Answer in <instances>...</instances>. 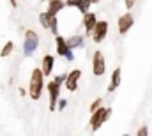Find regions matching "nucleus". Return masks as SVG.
I'll return each instance as SVG.
<instances>
[{"label": "nucleus", "mask_w": 152, "mask_h": 136, "mask_svg": "<svg viewBox=\"0 0 152 136\" xmlns=\"http://www.w3.org/2000/svg\"><path fill=\"white\" fill-rule=\"evenodd\" d=\"M44 2H50V0H44Z\"/></svg>", "instance_id": "nucleus-26"}, {"label": "nucleus", "mask_w": 152, "mask_h": 136, "mask_svg": "<svg viewBox=\"0 0 152 136\" xmlns=\"http://www.w3.org/2000/svg\"><path fill=\"white\" fill-rule=\"evenodd\" d=\"M64 80H66V74H58V76H55V78H53V81H55V83H58V85H62V83H64Z\"/></svg>", "instance_id": "nucleus-22"}, {"label": "nucleus", "mask_w": 152, "mask_h": 136, "mask_svg": "<svg viewBox=\"0 0 152 136\" xmlns=\"http://www.w3.org/2000/svg\"><path fill=\"white\" fill-rule=\"evenodd\" d=\"M66 106H67V99H62V97H58V99H57V108H55V110L62 111Z\"/></svg>", "instance_id": "nucleus-18"}, {"label": "nucleus", "mask_w": 152, "mask_h": 136, "mask_svg": "<svg viewBox=\"0 0 152 136\" xmlns=\"http://www.w3.org/2000/svg\"><path fill=\"white\" fill-rule=\"evenodd\" d=\"M96 21H97V16H96V12H85L83 14V29H85V35L87 37H90L92 34V29H94V25H96Z\"/></svg>", "instance_id": "nucleus-11"}, {"label": "nucleus", "mask_w": 152, "mask_h": 136, "mask_svg": "<svg viewBox=\"0 0 152 136\" xmlns=\"http://www.w3.org/2000/svg\"><path fill=\"white\" fill-rule=\"evenodd\" d=\"M120 80H122V69L115 67L112 72V78H110V85H108V94H113L115 90L120 87Z\"/></svg>", "instance_id": "nucleus-12"}, {"label": "nucleus", "mask_w": 152, "mask_h": 136, "mask_svg": "<svg viewBox=\"0 0 152 136\" xmlns=\"http://www.w3.org/2000/svg\"><path fill=\"white\" fill-rule=\"evenodd\" d=\"M92 72L94 76H103L106 72V60H104V55L103 51H94L92 55Z\"/></svg>", "instance_id": "nucleus-6"}, {"label": "nucleus", "mask_w": 152, "mask_h": 136, "mask_svg": "<svg viewBox=\"0 0 152 136\" xmlns=\"http://www.w3.org/2000/svg\"><path fill=\"white\" fill-rule=\"evenodd\" d=\"M9 4H11L12 9H18V0H9Z\"/></svg>", "instance_id": "nucleus-24"}, {"label": "nucleus", "mask_w": 152, "mask_h": 136, "mask_svg": "<svg viewBox=\"0 0 152 136\" xmlns=\"http://www.w3.org/2000/svg\"><path fill=\"white\" fill-rule=\"evenodd\" d=\"M110 117H112V108H104V106L101 104L97 110L92 111V115H90V122H88V129H90L92 133L99 131L101 126H104V122H106Z\"/></svg>", "instance_id": "nucleus-2"}, {"label": "nucleus", "mask_w": 152, "mask_h": 136, "mask_svg": "<svg viewBox=\"0 0 152 136\" xmlns=\"http://www.w3.org/2000/svg\"><path fill=\"white\" fill-rule=\"evenodd\" d=\"M136 135L138 136H147L149 135V127H147V126H142V127L136 131Z\"/></svg>", "instance_id": "nucleus-20"}, {"label": "nucleus", "mask_w": 152, "mask_h": 136, "mask_svg": "<svg viewBox=\"0 0 152 136\" xmlns=\"http://www.w3.org/2000/svg\"><path fill=\"white\" fill-rule=\"evenodd\" d=\"M64 7H66L64 0H50V2H48V9H46V12H48V14L57 16L58 12H62V9H64Z\"/></svg>", "instance_id": "nucleus-13"}, {"label": "nucleus", "mask_w": 152, "mask_h": 136, "mask_svg": "<svg viewBox=\"0 0 152 136\" xmlns=\"http://www.w3.org/2000/svg\"><path fill=\"white\" fill-rule=\"evenodd\" d=\"M60 87L62 85H58L55 81H48V85H46L48 94H50V111H57L55 108H57V99L60 97Z\"/></svg>", "instance_id": "nucleus-8"}, {"label": "nucleus", "mask_w": 152, "mask_h": 136, "mask_svg": "<svg viewBox=\"0 0 152 136\" xmlns=\"http://www.w3.org/2000/svg\"><path fill=\"white\" fill-rule=\"evenodd\" d=\"M39 34L36 30H25V41H23V53L27 55V57H30V55H34V51L39 48Z\"/></svg>", "instance_id": "nucleus-3"}, {"label": "nucleus", "mask_w": 152, "mask_h": 136, "mask_svg": "<svg viewBox=\"0 0 152 136\" xmlns=\"http://www.w3.org/2000/svg\"><path fill=\"white\" fill-rule=\"evenodd\" d=\"M101 104H103V99H101V97H96V99H94V102L90 104V111H94V110H97V108H99Z\"/></svg>", "instance_id": "nucleus-19"}, {"label": "nucleus", "mask_w": 152, "mask_h": 136, "mask_svg": "<svg viewBox=\"0 0 152 136\" xmlns=\"http://www.w3.org/2000/svg\"><path fill=\"white\" fill-rule=\"evenodd\" d=\"M12 50H14V42H12V41H7V42L2 46V50H0V57H2V58L9 57V55L12 53Z\"/></svg>", "instance_id": "nucleus-16"}, {"label": "nucleus", "mask_w": 152, "mask_h": 136, "mask_svg": "<svg viewBox=\"0 0 152 136\" xmlns=\"http://www.w3.org/2000/svg\"><path fill=\"white\" fill-rule=\"evenodd\" d=\"M44 88V74L41 72V67H34L30 72V81H28V96L37 101Z\"/></svg>", "instance_id": "nucleus-1"}, {"label": "nucleus", "mask_w": 152, "mask_h": 136, "mask_svg": "<svg viewBox=\"0 0 152 136\" xmlns=\"http://www.w3.org/2000/svg\"><path fill=\"white\" fill-rule=\"evenodd\" d=\"M108 27H110V25H108L106 20H101V21L97 20L96 25H94V29H92V34H90L92 35V41L97 42V44L103 42V41L106 39V35H108Z\"/></svg>", "instance_id": "nucleus-5"}, {"label": "nucleus", "mask_w": 152, "mask_h": 136, "mask_svg": "<svg viewBox=\"0 0 152 136\" xmlns=\"http://www.w3.org/2000/svg\"><path fill=\"white\" fill-rule=\"evenodd\" d=\"M46 14H48V12H46ZM48 30L53 35L60 34V32H58V20H57V16H53V14H48Z\"/></svg>", "instance_id": "nucleus-15"}, {"label": "nucleus", "mask_w": 152, "mask_h": 136, "mask_svg": "<svg viewBox=\"0 0 152 136\" xmlns=\"http://www.w3.org/2000/svg\"><path fill=\"white\" fill-rule=\"evenodd\" d=\"M55 46H57V55L64 57L67 62H73V60H75L73 50L67 46V42H66V37H64V35H60V34L55 35Z\"/></svg>", "instance_id": "nucleus-4"}, {"label": "nucleus", "mask_w": 152, "mask_h": 136, "mask_svg": "<svg viewBox=\"0 0 152 136\" xmlns=\"http://www.w3.org/2000/svg\"><path fill=\"white\" fill-rule=\"evenodd\" d=\"M90 5H92V4H90L88 0H81V2L78 4V7H76V9H78L81 14H85V12H88V11H90Z\"/></svg>", "instance_id": "nucleus-17"}, {"label": "nucleus", "mask_w": 152, "mask_h": 136, "mask_svg": "<svg viewBox=\"0 0 152 136\" xmlns=\"http://www.w3.org/2000/svg\"><path fill=\"white\" fill-rule=\"evenodd\" d=\"M53 67H55V57L50 55V53H46L42 57V60H41V72L44 74V78L53 72Z\"/></svg>", "instance_id": "nucleus-10"}, {"label": "nucleus", "mask_w": 152, "mask_h": 136, "mask_svg": "<svg viewBox=\"0 0 152 136\" xmlns=\"http://www.w3.org/2000/svg\"><path fill=\"white\" fill-rule=\"evenodd\" d=\"M133 25H134V18H133L131 12H124V14L118 16V20H117V30H118L120 35H126L131 29H133Z\"/></svg>", "instance_id": "nucleus-7"}, {"label": "nucleus", "mask_w": 152, "mask_h": 136, "mask_svg": "<svg viewBox=\"0 0 152 136\" xmlns=\"http://www.w3.org/2000/svg\"><path fill=\"white\" fill-rule=\"evenodd\" d=\"M66 42H67V46H69L71 50L83 48V44H85V41H83V35H80V34H73L71 37H67V39H66Z\"/></svg>", "instance_id": "nucleus-14"}, {"label": "nucleus", "mask_w": 152, "mask_h": 136, "mask_svg": "<svg viewBox=\"0 0 152 136\" xmlns=\"http://www.w3.org/2000/svg\"><path fill=\"white\" fill-rule=\"evenodd\" d=\"M124 4H126V9H127V11H131V9L134 7L136 0H124Z\"/></svg>", "instance_id": "nucleus-23"}, {"label": "nucleus", "mask_w": 152, "mask_h": 136, "mask_svg": "<svg viewBox=\"0 0 152 136\" xmlns=\"http://www.w3.org/2000/svg\"><path fill=\"white\" fill-rule=\"evenodd\" d=\"M90 4H99V0H88Z\"/></svg>", "instance_id": "nucleus-25"}, {"label": "nucleus", "mask_w": 152, "mask_h": 136, "mask_svg": "<svg viewBox=\"0 0 152 136\" xmlns=\"http://www.w3.org/2000/svg\"><path fill=\"white\" fill-rule=\"evenodd\" d=\"M80 2H81V0H66L64 4H66V7H78Z\"/></svg>", "instance_id": "nucleus-21"}, {"label": "nucleus", "mask_w": 152, "mask_h": 136, "mask_svg": "<svg viewBox=\"0 0 152 136\" xmlns=\"http://www.w3.org/2000/svg\"><path fill=\"white\" fill-rule=\"evenodd\" d=\"M81 78V69H73L71 72L66 74V80H64V85L69 92H76L78 88V81Z\"/></svg>", "instance_id": "nucleus-9"}]
</instances>
